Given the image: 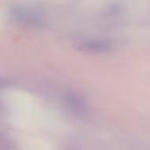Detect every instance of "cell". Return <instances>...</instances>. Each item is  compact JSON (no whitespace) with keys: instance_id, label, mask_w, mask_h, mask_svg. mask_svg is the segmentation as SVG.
Masks as SVG:
<instances>
[{"instance_id":"obj_1","label":"cell","mask_w":150,"mask_h":150,"mask_svg":"<svg viewBox=\"0 0 150 150\" xmlns=\"http://www.w3.org/2000/svg\"><path fill=\"white\" fill-rule=\"evenodd\" d=\"M82 49L85 51H90V52H94V53H103L106 52L109 50L110 46L100 40H91V41H86L82 45Z\"/></svg>"}]
</instances>
